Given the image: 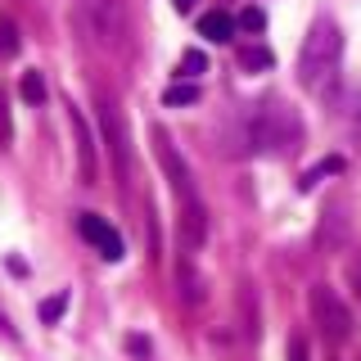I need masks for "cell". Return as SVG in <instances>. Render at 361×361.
I'll return each instance as SVG.
<instances>
[{"label":"cell","mask_w":361,"mask_h":361,"mask_svg":"<svg viewBox=\"0 0 361 361\" xmlns=\"http://www.w3.org/2000/svg\"><path fill=\"white\" fill-rule=\"evenodd\" d=\"M172 5L180 9V14H190V9H195V0H172Z\"/></svg>","instance_id":"21"},{"label":"cell","mask_w":361,"mask_h":361,"mask_svg":"<svg viewBox=\"0 0 361 361\" xmlns=\"http://www.w3.org/2000/svg\"><path fill=\"white\" fill-rule=\"evenodd\" d=\"M99 131L109 140V154H113V167H118L122 180H131V145H127V127H122V113L109 95H99Z\"/></svg>","instance_id":"6"},{"label":"cell","mask_w":361,"mask_h":361,"mask_svg":"<svg viewBox=\"0 0 361 361\" xmlns=\"http://www.w3.org/2000/svg\"><path fill=\"white\" fill-rule=\"evenodd\" d=\"M154 154H158V167H163V176H167V185H172V195L180 203V212H208L203 208V199H199V185H195V172L185 167V158H180L176 149V140L167 135L163 127H154Z\"/></svg>","instance_id":"4"},{"label":"cell","mask_w":361,"mask_h":361,"mask_svg":"<svg viewBox=\"0 0 361 361\" xmlns=\"http://www.w3.org/2000/svg\"><path fill=\"white\" fill-rule=\"evenodd\" d=\"M302 140V122L285 104H248L240 118V149L244 154H285Z\"/></svg>","instance_id":"2"},{"label":"cell","mask_w":361,"mask_h":361,"mask_svg":"<svg viewBox=\"0 0 361 361\" xmlns=\"http://www.w3.org/2000/svg\"><path fill=\"white\" fill-rule=\"evenodd\" d=\"M271 63H276V54H271L267 45H244L240 50V68H248V73H267Z\"/></svg>","instance_id":"10"},{"label":"cell","mask_w":361,"mask_h":361,"mask_svg":"<svg viewBox=\"0 0 361 361\" xmlns=\"http://www.w3.org/2000/svg\"><path fill=\"white\" fill-rule=\"evenodd\" d=\"M235 27H244V32H262V27H267V18H262V9H253V5H248V9H244V14H240V18H235Z\"/></svg>","instance_id":"17"},{"label":"cell","mask_w":361,"mask_h":361,"mask_svg":"<svg viewBox=\"0 0 361 361\" xmlns=\"http://www.w3.org/2000/svg\"><path fill=\"white\" fill-rule=\"evenodd\" d=\"M77 231H82L86 244H95V253L104 257V262H118V257L127 253V248H122V235L113 231L104 217H95V212H82V217H77Z\"/></svg>","instance_id":"7"},{"label":"cell","mask_w":361,"mask_h":361,"mask_svg":"<svg viewBox=\"0 0 361 361\" xmlns=\"http://www.w3.org/2000/svg\"><path fill=\"white\" fill-rule=\"evenodd\" d=\"M289 361H312V348H307V338H302V334L289 338Z\"/></svg>","instance_id":"18"},{"label":"cell","mask_w":361,"mask_h":361,"mask_svg":"<svg viewBox=\"0 0 361 361\" xmlns=\"http://www.w3.org/2000/svg\"><path fill=\"white\" fill-rule=\"evenodd\" d=\"M68 122H73V135H77V172H82L86 185H95V176H99V163H95V135H90L86 118H82L77 109H68Z\"/></svg>","instance_id":"8"},{"label":"cell","mask_w":361,"mask_h":361,"mask_svg":"<svg viewBox=\"0 0 361 361\" xmlns=\"http://www.w3.org/2000/svg\"><path fill=\"white\" fill-rule=\"evenodd\" d=\"M199 37H208V41H231V37H235V18L226 14V9H208V14L199 18Z\"/></svg>","instance_id":"9"},{"label":"cell","mask_w":361,"mask_h":361,"mask_svg":"<svg viewBox=\"0 0 361 361\" xmlns=\"http://www.w3.org/2000/svg\"><path fill=\"white\" fill-rule=\"evenodd\" d=\"M14 54H18V27L0 18V59H14Z\"/></svg>","instance_id":"15"},{"label":"cell","mask_w":361,"mask_h":361,"mask_svg":"<svg viewBox=\"0 0 361 361\" xmlns=\"http://www.w3.org/2000/svg\"><path fill=\"white\" fill-rule=\"evenodd\" d=\"M338 59H343V32H338V23L316 18L307 27V37H302V50H298V86L307 95H325L334 86Z\"/></svg>","instance_id":"1"},{"label":"cell","mask_w":361,"mask_h":361,"mask_svg":"<svg viewBox=\"0 0 361 361\" xmlns=\"http://www.w3.org/2000/svg\"><path fill=\"white\" fill-rule=\"evenodd\" d=\"M18 95L27 99V104H45V77H41V73H23Z\"/></svg>","instance_id":"12"},{"label":"cell","mask_w":361,"mask_h":361,"mask_svg":"<svg viewBox=\"0 0 361 361\" xmlns=\"http://www.w3.org/2000/svg\"><path fill=\"white\" fill-rule=\"evenodd\" d=\"M9 135H14V127H9V109H5V95H0V149L9 145Z\"/></svg>","instance_id":"19"},{"label":"cell","mask_w":361,"mask_h":361,"mask_svg":"<svg viewBox=\"0 0 361 361\" xmlns=\"http://www.w3.org/2000/svg\"><path fill=\"white\" fill-rule=\"evenodd\" d=\"M163 104L167 109H180V104H199V86L195 82H176L163 90Z\"/></svg>","instance_id":"11"},{"label":"cell","mask_w":361,"mask_h":361,"mask_svg":"<svg viewBox=\"0 0 361 361\" xmlns=\"http://www.w3.org/2000/svg\"><path fill=\"white\" fill-rule=\"evenodd\" d=\"M199 73H208V54H203V50H185V54H180V77L190 82V77H199Z\"/></svg>","instance_id":"14"},{"label":"cell","mask_w":361,"mask_h":361,"mask_svg":"<svg viewBox=\"0 0 361 361\" xmlns=\"http://www.w3.org/2000/svg\"><path fill=\"white\" fill-rule=\"evenodd\" d=\"M77 27L104 54H122L131 41V9L127 0H77Z\"/></svg>","instance_id":"3"},{"label":"cell","mask_w":361,"mask_h":361,"mask_svg":"<svg viewBox=\"0 0 361 361\" xmlns=\"http://www.w3.org/2000/svg\"><path fill=\"white\" fill-rule=\"evenodd\" d=\"M63 312H68V293H54V298H45V302H41V321H45V325H54Z\"/></svg>","instance_id":"16"},{"label":"cell","mask_w":361,"mask_h":361,"mask_svg":"<svg viewBox=\"0 0 361 361\" xmlns=\"http://www.w3.org/2000/svg\"><path fill=\"white\" fill-rule=\"evenodd\" d=\"M330 172H343V158H325V163H316L312 172H307V176L298 180V190H312L316 180H321V176H330Z\"/></svg>","instance_id":"13"},{"label":"cell","mask_w":361,"mask_h":361,"mask_svg":"<svg viewBox=\"0 0 361 361\" xmlns=\"http://www.w3.org/2000/svg\"><path fill=\"white\" fill-rule=\"evenodd\" d=\"M312 321L321 325V334L330 338V343L353 338V312L343 307V298H338L330 285H312Z\"/></svg>","instance_id":"5"},{"label":"cell","mask_w":361,"mask_h":361,"mask_svg":"<svg viewBox=\"0 0 361 361\" xmlns=\"http://www.w3.org/2000/svg\"><path fill=\"white\" fill-rule=\"evenodd\" d=\"M127 343H131V353H140V357H145V353H149V343H145V338H140V334H131V338H127Z\"/></svg>","instance_id":"20"}]
</instances>
